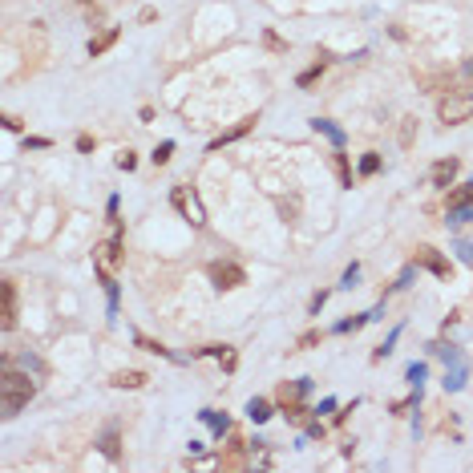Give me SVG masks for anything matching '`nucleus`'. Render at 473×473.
<instances>
[{
	"label": "nucleus",
	"mask_w": 473,
	"mask_h": 473,
	"mask_svg": "<svg viewBox=\"0 0 473 473\" xmlns=\"http://www.w3.org/2000/svg\"><path fill=\"white\" fill-rule=\"evenodd\" d=\"M33 397H37L33 377H28V372H17L12 360H4V372H0V409H4V417H17Z\"/></svg>",
	"instance_id": "1"
},
{
	"label": "nucleus",
	"mask_w": 473,
	"mask_h": 473,
	"mask_svg": "<svg viewBox=\"0 0 473 473\" xmlns=\"http://www.w3.org/2000/svg\"><path fill=\"white\" fill-rule=\"evenodd\" d=\"M94 263H97V271H101V284L110 287V295H114V275H118V267H121V223L118 218H114L110 239L94 247Z\"/></svg>",
	"instance_id": "2"
},
{
	"label": "nucleus",
	"mask_w": 473,
	"mask_h": 473,
	"mask_svg": "<svg viewBox=\"0 0 473 473\" xmlns=\"http://www.w3.org/2000/svg\"><path fill=\"white\" fill-rule=\"evenodd\" d=\"M437 118L445 121V126H461V121L473 118V97H441V105H437Z\"/></svg>",
	"instance_id": "3"
},
{
	"label": "nucleus",
	"mask_w": 473,
	"mask_h": 473,
	"mask_svg": "<svg viewBox=\"0 0 473 473\" xmlns=\"http://www.w3.org/2000/svg\"><path fill=\"white\" fill-rule=\"evenodd\" d=\"M437 352L445 356V388L457 393V388H465V377H470V364H465V356L457 352V348H437Z\"/></svg>",
	"instance_id": "4"
},
{
	"label": "nucleus",
	"mask_w": 473,
	"mask_h": 473,
	"mask_svg": "<svg viewBox=\"0 0 473 473\" xmlns=\"http://www.w3.org/2000/svg\"><path fill=\"white\" fill-rule=\"evenodd\" d=\"M207 275L214 280V287H218V291H231V287L247 284L243 267H235V263H211V267H207Z\"/></svg>",
	"instance_id": "5"
},
{
	"label": "nucleus",
	"mask_w": 473,
	"mask_h": 473,
	"mask_svg": "<svg viewBox=\"0 0 473 473\" xmlns=\"http://www.w3.org/2000/svg\"><path fill=\"white\" fill-rule=\"evenodd\" d=\"M170 203L178 207V211L187 214L194 227H203L207 223V214H203V207H198V198H194V190H187V187H174V194H170Z\"/></svg>",
	"instance_id": "6"
},
{
	"label": "nucleus",
	"mask_w": 473,
	"mask_h": 473,
	"mask_svg": "<svg viewBox=\"0 0 473 473\" xmlns=\"http://www.w3.org/2000/svg\"><path fill=\"white\" fill-rule=\"evenodd\" d=\"M0 328L4 332L17 328V284L12 280L0 284Z\"/></svg>",
	"instance_id": "7"
},
{
	"label": "nucleus",
	"mask_w": 473,
	"mask_h": 473,
	"mask_svg": "<svg viewBox=\"0 0 473 473\" xmlns=\"http://www.w3.org/2000/svg\"><path fill=\"white\" fill-rule=\"evenodd\" d=\"M457 170H461V162H457V158H441V162H433L429 178H433V187H449L453 178H457Z\"/></svg>",
	"instance_id": "8"
},
{
	"label": "nucleus",
	"mask_w": 473,
	"mask_h": 473,
	"mask_svg": "<svg viewBox=\"0 0 473 473\" xmlns=\"http://www.w3.org/2000/svg\"><path fill=\"white\" fill-rule=\"evenodd\" d=\"M243 465H247V441H231V445H227V453H223V457H218V470H243Z\"/></svg>",
	"instance_id": "9"
},
{
	"label": "nucleus",
	"mask_w": 473,
	"mask_h": 473,
	"mask_svg": "<svg viewBox=\"0 0 473 473\" xmlns=\"http://www.w3.org/2000/svg\"><path fill=\"white\" fill-rule=\"evenodd\" d=\"M255 121H259V118H243V121H235L231 130H223V134L214 138V142H211V150H223L227 142H239L243 134H251V130H255Z\"/></svg>",
	"instance_id": "10"
},
{
	"label": "nucleus",
	"mask_w": 473,
	"mask_h": 473,
	"mask_svg": "<svg viewBox=\"0 0 473 473\" xmlns=\"http://www.w3.org/2000/svg\"><path fill=\"white\" fill-rule=\"evenodd\" d=\"M118 37H121L118 24H110V28H101L97 37H89V57H101L105 49H114V45H118Z\"/></svg>",
	"instance_id": "11"
},
{
	"label": "nucleus",
	"mask_w": 473,
	"mask_h": 473,
	"mask_svg": "<svg viewBox=\"0 0 473 473\" xmlns=\"http://www.w3.org/2000/svg\"><path fill=\"white\" fill-rule=\"evenodd\" d=\"M417 263H421V267H429L433 275H441V280L449 275V259H441L433 247H417Z\"/></svg>",
	"instance_id": "12"
},
{
	"label": "nucleus",
	"mask_w": 473,
	"mask_h": 473,
	"mask_svg": "<svg viewBox=\"0 0 473 473\" xmlns=\"http://www.w3.org/2000/svg\"><path fill=\"white\" fill-rule=\"evenodd\" d=\"M308 393V384L304 380H291V384H280V404H291V401H300Z\"/></svg>",
	"instance_id": "13"
},
{
	"label": "nucleus",
	"mask_w": 473,
	"mask_h": 473,
	"mask_svg": "<svg viewBox=\"0 0 473 473\" xmlns=\"http://www.w3.org/2000/svg\"><path fill=\"white\" fill-rule=\"evenodd\" d=\"M247 417H251V421H255V425H263V421H267V417H271V404L263 401V397H255V401L247 404Z\"/></svg>",
	"instance_id": "14"
},
{
	"label": "nucleus",
	"mask_w": 473,
	"mask_h": 473,
	"mask_svg": "<svg viewBox=\"0 0 473 473\" xmlns=\"http://www.w3.org/2000/svg\"><path fill=\"white\" fill-rule=\"evenodd\" d=\"M114 384H118V388H142V384H146V372H118V377H114Z\"/></svg>",
	"instance_id": "15"
},
{
	"label": "nucleus",
	"mask_w": 473,
	"mask_h": 473,
	"mask_svg": "<svg viewBox=\"0 0 473 473\" xmlns=\"http://www.w3.org/2000/svg\"><path fill=\"white\" fill-rule=\"evenodd\" d=\"M453 207H473V182L470 187H461V190H453L449 194V211Z\"/></svg>",
	"instance_id": "16"
},
{
	"label": "nucleus",
	"mask_w": 473,
	"mask_h": 473,
	"mask_svg": "<svg viewBox=\"0 0 473 473\" xmlns=\"http://www.w3.org/2000/svg\"><path fill=\"white\" fill-rule=\"evenodd\" d=\"M101 449H105V457H110V461H118V457H121V449H118V433H114V429L101 437Z\"/></svg>",
	"instance_id": "17"
},
{
	"label": "nucleus",
	"mask_w": 473,
	"mask_h": 473,
	"mask_svg": "<svg viewBox=\"0 0 473 473\" xmlns=\"http://www.w3.org/2000/svg\"><path fill=\"white\" fill-rule=\"evenodd\" d=\"M170 154H174V142H162L150 158H154V166H166V162H170Z\"/></svg>",
	"instance_id": "18"
},
{
	"label": "nucleus",
	"mask_w": 473,
	"mask_h": 473,
	"mask_svg": "<svg viewBox=\"0 0 473 473\" xmlns=\"http://www.w3.org/2000/svg\"><path fill=\"white\" fill-rule=\"evenodd\" d=\"M336 170H340V182L352 187V170H348V158H344V154H336Z\"/></svg>",
	"instance_id": "19"
},
{
	"label": "nucleus",
	"mask_w": 473,
	"mask_h": 473,
	"mask_svg": "<svg viewBox=\"0 0 473 473\" xmlns=\"http://www.w3.org/2000/svg\"><path fill=\"white\" fill-rule=\"evenodd\" d=\"M203 421H207L214 433H227V417H218V413H203Z\"/></svg>",
	"instance_id": "20"
},
{
	"label": "nucleus",
	"mask_w": 473,
	"mask_h": 473,
	"mask_svg": "<svg viewBox=\"0 0 473 473\" xmlns=\"http://www.w3.org/2000/svg\"><path fill=\"white\" fill-rule=\"evenodd\" d=\"M311 126H316V130H324V134H328V138H332V142H336V146L344 142V138H340V130H336V126H328V121H320V118H316V121H311Z\"/></svg>",
	"instance_id": "21"
},
{
	"label": "nucleus",
	"mask_w": 473,
	"mask_h": 473,
	"mask_svg": "<svg viewBox=\"0 0 473 473\" xmlns=\"http://www.w3.org/2000/svg\"><path fill=\"white\" fill-rule=\"evenodd\" d=\"M473 218V207H453L449 211V223H470Z\"/></svg>",
	"instance_id": "22"
},
{
	"label": "nucleus",
	"mask_w": 473,
	"mask_h": 473,
	"mask_svg": "<svg viewBox=\"0 0 473 473\" xmlns=\"http://www.w3.org/2000/svg\"><path fill=\"white\" fill-rule=\"evenodd\" d=\"M263 45L271 49V53H287V45L280 41V37H275V33H263Z\"/></svg>",
	"instance_id": "23"
},
{
	"label": "nucleus",
	"mask_w": 473,
	"mask_h": 473,
	"mask_svg": "<svg viewBox=\"0 0 473 473\" xmlns=\"http://www.w3.org/2000/svg\"><path fill=\"white\" fill-rule=\"evenodd\" d=\"M320 73H324V61H320V65H311L308 73H300V85H311V81H316Z\"/></svg>",
	"instance_id": "24"
},
{
	"label": "nucleus",
	"mask_w": 473,
	"mask_h": 473,
	"mask_svg": "<svg viewBox=\"0 0 473 473\" xmlns=\"http://www.w3.org/2000/svg\"><path fill=\"white\" fill-rule=\"evenodd\" d=\"M377 170H380V158H377V154H368V158L360 162V174H377Z\"/></svg>",
	"instance_id": "25"
},
{
	"label": "nucleus",
	"mask_w": 473,
	"mask_h": 473,
	"mask_svg": "<svg viewBox=\"0 0 473 473\" xmlns=\"http://www.w3.org/2000/svg\"><path fill=\"white\" fill-rule=\"evenodd\" d=\"M457 251H461V259H465V263H473V239H461Z\"/></svg>",
	"instance_id": "26"
},
{
	"label": "nucleus",
	"mask_w": 473,
	"mask_h": 473,
	"mask_svg": "<svg viewBox=\"0 0 473 473\" xmlns=\"http://www.w3.org/2000/svg\"><path fill=\"white\" fill-rule=\"evenodd\" d=\"M413 142V118H404V126H401V146H409Z\"/></svg>",
	"instance_id": "27"
},
{
	"label": "nucleus",
	"mask_w": 473,
	"mask_h": 473,
	"mask_svg": "<svg viewBox=\"0 0 473 473\" xmlns=\"http://www.w3.org/2000/svg\"><path fill=\"white\" fill-rule=\"evenodd\" d=\"M311 344H320V332H304L300 336V348H311Z\"/></svg>",
	"instance_id": "28"
},
{
	"label": "nucleus",
	"mask_w": 473,
	"mask_h": 473,
	"mask_svg": "<svg viewBox=\"0 0 473 473\" xmlns=\"http://www.w3.org/2000/svg\"><path fill=\"white\" fill-rule=\"evenodd\" d=\"M77 150H81V154H89V150H94V138H89V134H81V138H77Z\"/></svg>",
	"instance_id": "29"
},
{
	"label": "nucleus",
	"mask_w": 473,
	"mask_h": 473,
	"mask_svg": "<svg viewBox=\"0 0 473 473\" xmlns=\"http://www.w3.org/2000/svg\"><path fill=\"white\" fill-rule=\"evenodd\" d=\"M134 162H138V158H134L130 150H126V154H121V158H118V166H121V170H134Z\"/></svg>",
	"instance_id": "30"
},
{
	"label": "nucleus",
	"mask_w": 473,
	"mask_h": 473,
	"mask_svg": "<svg viewBox=\"0 0 473 473\" xmlns=\"http://www.w3.org/2000/svg\"><path fill=\"white\" fill-rule=\"evenodd\" d=\"M81 4H94V0H81Z\"/></svg>",
	"instance_id": "31"
},
{
	"label": "nucleus",
	"mask_w": 473,
	"mask_h": 473,
	"mask_svg": "<svg viewBox=\"0 0 473 473\" xmlns=\"http://www.w3.org/2000/svg\"><path fill=\"white\" fill-rule=\"evenodd\" d=\"M470 73H473V61H470Z\"/></svg>",
	"instance_id": "32"
}]
</instances>
